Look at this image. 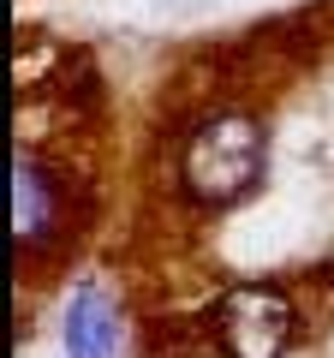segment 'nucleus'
I'll use <instances>...</instances> for the list:
<instances>
[{"label":"nucleus","mask_w":334,"mask_h":358,"mask_svg":"<svg viewBox=\"0 0 334 358\" xmlns=\"http://www.w3.org/2000/svg\"><path fill=\"white\" fill-rule=\"evenodd\" d=\"M257 173H263V126L251 114H239V108L203 120L180 150V179L203 209L239 203L257 185Z\"/></svg>","instance_id":"nucleus-1"},{"label":"nucleus","mask_w":334,"mask_h":358,"mask_svg":"<svg viewBox=\"0 0 334 358\" xmlns=\"http://www.w3.org/2000/svg\"><path fill=\"white\" fill-rule=\"evenodd\" d=\"M293 299L281 287H233L215 310V334L233 358H281L293 346Z\"/></svg>","instance_id":"nucleus-2"},{"label":"nucleus","mask_w":334,"mask_h":358,"mask_svg":"<svg viewBox=\"0 0 334 358\" xmlns=\"http://www.w3.org/2000/svg\"><path fill=\"white\" fill-rule=\"evenodd\" d=\"M60 215H66V192L60 173L36 162V155H13V233L24 251H42L48 239H60Z\"/></svg>","instance_id":"nucleus-3"},{"label":"nucleus","mask_w":334,"mask_h":358,"mask_svg":"<svg viewBox=\"0 0 334 358\" xmlns=\"http://www.w3.org/2000/svg\"><path fill=\"white\" fill-rule=\"evenodd\" d=\"M126 322L108 287H78L66 305V358H119Z\"/></svg>","instance_id":"nucleus-4"}]
</instances>
